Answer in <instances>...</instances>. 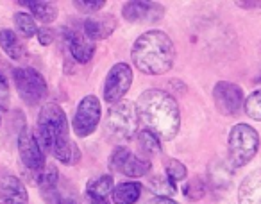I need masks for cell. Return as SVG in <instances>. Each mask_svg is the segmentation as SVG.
<instances>
[{"label":"cell","mask_w":261,"mask_h":204,"mask_svg":"<svg viewBox=\"0 0 261 204\" xmlns=\"http://www.w3.org/2000/svg\"><path fill=\"white\" fill-rule=\"evenodd\" d=\"M34 135H36L38 143L45 150V154H50L59 163L73 167L81 161L79 147L70 138L68 117L59 104L48 102L41 106Z\"/></svg>","instance_id":"obj_1"},{"label":"cell","mask_w":261,"mask_h":204,"mask_svg":"<svg viewBox=\"0 0 261 204\" xmlns=\"http://www.w3.org/2000/svg\"><path fill=\"white\" fill-rule=\"evenodd\" d=\"M136 108L147 131L167 142L175 138L181 128V111L174 95L160 88H149L138 97Z\"/></svg>","instance_id":"obj_2"},{"label":"cell","mask_w":261,"mask_h":204,"mask_svg":"<svg viewBox=\"0 0 261 204\" xmlns=\"http://www.w3.org/2000/svg\"><path fill=\"white\" fill-rule=\"evenodd\" d=\"M130 59L145 75H165L174 68L175 45L165 31H147L133 43Z\"/></svg>","instance_id":"obj_3"},{"label":"cell","mask_w":261,"mask_h":204,"mask_svg":"<svg viewBox=\"0 0 261 204\" xmlns=\"http://www.w3.org/2000/svg\"><path fill=\"white\" fill-rule=\"evenodd\" d=\"M140 113L136 104L129 100H122L115 106H109L108 117L104 122L106 135L116 142H130L138 136Z\"/></svg>","instance_id":"obj_4"},{"label":"cell","mask_w":261,"mask_h":204,"mask_svg":"<svg viewBox=\"0 0 261 204\" xmlns=\"http://www.w3.org/2000/svg\"><path fill=\"white\" fill-rule=\"evenodd\" d=\"M259 149V135L249 124H236L229 131L227 150L232 167H245Z\"/></svg>","instance_id":"obj_5"},{"label":"cell","mask_w":261,"mask_h":204,"mask_svg":"<svg viewBox=\"0 0 261 204\" xmlns=\"http://www.w3.org/2000/svg\"><path fill=\"white\" fill-rule=\"evenodd\" d=\"M13 83L27 106H38L48 95L47 81L33 66H18L13 70Z\"/></svg>","instance_id":"obj_6"},{"label":"cell","mask_w":261,"mask_h":204,"mask_svg":"<svg viewBox=\"0 0 261 204\" xmlns=\"http://www.w3.org/2000/svg\"><path fill=\"white\" fill-rule=\"evenodd\" d=\"M133 68L129 63H115L109 68L108 75L104 81V88H102V95L104 100L108 102L109 106H115L118 102H122V98L127 95V91L133 86Z\"/></svg>","instance_id":"obj_7"},{"label":"cell","mask_w":261,"mask_h":204,"mask_svg":"<svg viewBox=\"0 0 261 204\" xmlns=\"http://www.w3.org/2000/svg\"><path fill=\"white\" fill-rule=\"evenodd\" d=\"M100 100L95 95H86L81 98V102L77 104L75 115L72 118V129L73 135H77L79 138H88L90 135H93L98 128L100 122Z\"/></svg>","instance_id":"obj_8"},{"label":"cell","mask_w":261,"mask_h":204,"mask_svg":"<svg viewBox=\"0 0 261 204\" xmlns=\"http://www.w3.org/2000/svg\"><path fill=\"white\" fill-rule=\"evenodd\" d=\"M109 168L127 177H143L150 172L152 163L150 160L135 154L127 147H116L109 154Z\"/></svg>","instance_id":"obj_9"},{"label":"cell","mask_w":261,"mask_h":204,"mask_svg":"<svg viewBox=\"0 0 261 204\" xmlns=\"http://www.w3.org/2000/svg\"><path fill=\"white\" fill-rule=\"evenodd\" d=\"M213 102L218 113L225 117H236L243 110L245 97L238 84L229 83V81H218L213 86Z\"/></svg>","instance_id":"obj_10"},{"label":"cell","mask_w":261,"mask_h":204,"mask_svg":"<svg viewBox=\"0 0 261 204\" xmlns=\"http://www.w3.org/2000/svg\"><path fill=\"white\" fill-rule=\"evenodd\" d=\"M18 154L22 165L31 172L41 170L48 163L47 158H45V150L38 143L36 135L27 125H23L18 135Z\"/></svg>","instance_id":"obj_11"},{"label":"cell","mask_w":261,"mask_h":204,"mask_svg":"<svg viewBox=\"0 0 261 204\" xmlns=\"http://www.w3.org/2000/svg\"><path fill=\"white\" fill-rule=\"evenodd\" d=\"M122 16L130 23H158L163 20L165 8L160 2L130 0L122 6Z\"/></svg>","instance_id":"obj_12"},{"label":"cell","mask_w":261,"mask_h":204,"mask_svg":"<svg viewBox=\"0 0 261 204\" xmlns=\"http://www.w3.org/2000/svg\"><path fill=\"white\" fill-rule=\"evenodd\" d=\"M65 41L72 58L77 63H90L95 56V41L86 36L83 27L79 29H65Z\"/></svg>","instance_id":"obj_13"},{"label":"cell","mask_w":261,"mask_h":204,"mask_svg":"<svg viewBox=\"0 0 261 204\" xmlns=\"http://www.w3.org/2000/svg\"><path fill=\"white\" fill-rule=\"evenodd\" d=\"M115 190V179L109 174L91 177L84 190L86 204H109L111 193Z\"/></svg>","instance_id":"obj_14"},{"label":"cell","mask_w":261,"mask_h":204,"mask_svg":"<svg viewBox=\"0 0 261 204\" xmlns=\"http://www.w3.org/2000/svg\"><path fill=\"white\" fill-rule=\"evenodd\" d=\"M0 197L4 204H27L29 202V193L22 179L16 175H4L0 177Z\"/></svg>","instance_id":"obj_15"},{"label":"cell","mask_w":261,"mask_h":204,"mask_svg":"<svg viewBox=\"0 0 261 204\" xmlns=\"http://www.w3.org/2000/svg\"><path fill=\"white\" fill-rule=\"evenodd\" d=\"M83 31L86 33V36L93 41L106 40L113 34V31L116 29V18L109 13H104L100 16H93L83 22Z\"/></svg>","instance_id":"obj_16"},{"label":"cell","mask_w":261,"mask_h":204,"mask_svg":"<svg viewBox=\"0 0 261 204\" xmlns=\"http://www.w3.org/2000/svg\"><path fill=\"white\" fill-rule=\"evenodd\" d=\"M238 204H261V168L243 177L238 188Z\"/></svg>","instance_id":"obj_17"},{"label":"cell","mask_w":261,"mask_h":204,"mask_svg":"<svg viewBox=\"0 0 261 204\" xmlns=\"http://www.w3.org/2000/svg\"><path fill=\"white\" fill-rule=\"evenodd\" d=\"M143 186L138 181H123L115 186L111 193L113 204H136L142 197Z\"/></svg>","instance_id":"obj_18"},{"label":"cell","mask_w":261,"mask_h":204,"mask_svg":"<svg viewBox=\"0 0 261 204\" xmlns=\"http://www.w3.org/2000/svg\"><path fill=\"white\" fill-rule=\"evenodd\" d=\"M20 6H25L36 20L41 23H52L58 18V6L56 2H48V0H20Z\"/></svg>","instance_id":"obj_19"},{"label":"cell","mask_w":261,"mask_h":204,"mask_svg":"<svg viewBox=\"0 0 261 204\" xmlns=\"http://www.w3.org/2000/svg\"><path fill=\"white\" fill-rule=\"evenodd\" d=\"M31 183L34 186L40 188V192H45V190H52V188H58V181H59V170L54 163H47L41 170L36 172H31Z\"/></svg>","instance_id":"obj_20"},{"label":"cell","mask_w":261,"mask_h":204,"mask_svg":"<svg viewBox=\"0 0 261 204\" xmlns=\"http://www.w3.org/2000/svg\"><path fill=\"white\" fill-rule=\"evenodd\" d=\"M0 47L11 59H20L23 56V45L18 34L11 29L0 31Z\"/></svg>","instance_id":"obj_21"},{"label":"cell","mask_w":261,"mask_h":204,"mask_svg":"<svg viewBox=\"0 0 261 204\" xmlns=\"http://www.w3.org/2000/svg\"><path fill=\"white\" fill-rule=\"evenodd\" d=\"M136 142H138V149H140V152H142V156L147 158V160H149L150 156L161 154V149H163V147H161V140L158 138L154 133L147 131V129L138 133Z\"/></svg>","instance_id":"obj_22"},{"label":"cell","mask_w":261,"mask_h":204,"mask_svg":"<svg viewBox=\"0 0 261 204\" xmlns=\"http://www.w3.org/2000/svg\"><path fill=\"white\" fill-rule=\"evenodd\" d=\"M182 195L188 200H200L206 195V183L200 177H192L182 186Z\"/></svg>","instance_id":"obj_23"},{"label":"cell","mask_w":261,"mask_h":204,"mask_svg":"<svg viewBox=\"0 0 261 204\" xmlns=\"http://www.w3.org/2000/svg\"><path fill=\"white\" fill-rule=\"evenodd\" d=\"M13 18H15L16 29H18L20 33L27 38V40L38 34L36 22H34V18L31 15H27V13H15V16H13Z\"/></svg>","instance_id":"obj_24"},{"label":"cell","mask_w":261,"mask_h":204,"mask_svg":"<svg viewBox=\"0 0 261 204\" xmlns=\"http://www.w3.org/2000/svg\"><path fill=\"white\" fill-rule=\"evenodd\" d=\"M243 111L250 120L261 122V90H256L245 98L243 104Z\"/></svg>","instance_id":"obj_25"},{"label":"cell","mask_w":261,"mask_h":204,"mask_svg":"<svg viewBox=\"0 0 261 204\" xmlns=\"http://www.w3.org/2000/svg\"><path fill=\"white\" fill-rule=\"evenodd\" d=\"M165 172H167V177H170L174 183L186 181V177H188V168L175 158H168L165 161Z\"/></svg>","instance_id":"obj_26"},{"label":"cell","mask_w":261,"mask_h":204,"mask_svg":"<svg viewBox=\"0 0 261 204\" xmlns=\"http://www.w3.org/2000/svg\"><path fill=\"white\" fill-rule=\"evenodd\" d=\"M150 188L154 193L163 197H172L175 193V183L170 177H163V175H154L150 177Z\"/></svg>","instance_id":"obj_27"},{"label":"cell","mask_w":261,"mask_h":204,"mask_svg":"<svg viewBox=\"0 0 261 204\" xmlns=\"http://www.w3.org/2000/svg\"><path fill=\"white\" fill-rule=\"evenodd\" d=\"M40 193H41V197H43L45 204H83L77 197L66 195V193L59 192L58 188L45 190V192H40Z\"/></svg>","instance_id":"obj_28"},{"label":"cell","mask_w":261,"mask_h":204,"mask_svg":"<svg viewBox=\"0 0 261 204\" xmlns=\"http://www.w3.org/2000/svg\"><path fill=\"white\" fill-rule=\"evenodd\" d=\"M73 6H75L81 13H86L88 15V13H98L100 11V9L106 6V0H75Z\"/></svg>","instance_id":"obj_29"},{"label":"cell","mask_w":261,"mask_h":204,"mask_svg":"<svg viewBox=\"0 0 261 204\" xmlns=\"http://www.w3.org/2000/svg\"><path fill=\"white\" fill-rule=\"evenodd\" d=\"M2 59H0V102L4 104V108H8V100H9V83L8 77L2 72Z\"/></svg>","instance_id":"obj_30"},{"label":"cell","mask_w":261,"mask_h":204,"mask_svg":"<svg viewBox=\"0 0 261 204\" xmlns=\"http://www.w3.org/2000/svg\"><path fill=\"white\" fill-rule=\"evenodd\" d=\"M38 41H40L43 47H48V45L54 43L56 40V31H52L50 27H41V29H38Z\"/></svg>","instance_id":"obj_31"},{"label":"cell","mask_w":261,"mask_h":204,"mask_svg":"<svg viewBox=\"0 0 261 204\" xmlns=\"http://www.w3.org/2000/svg\"><path fill=\"white\" fill-rule=\"evenodd\" d=\"M147 204H179V202H175V200H174V199H170V197L154 195L152 199L147 200Z\"/></svg>","instance_id":"obj_32"},{"label":"cell","mask_w":261,"mask_h":204,"mask_svg":"<svg viewBox=\"0 0 261 204\" xmlns=\"http://www.w3.org/2000/svg\"><path fill=\"white\" fill-rule=\"evenodd\" d=\"M236 6L243 9H261V2H236Z\"/></svg>","instance_id":"obj_33"},{"label":"cell","mask_w":261,"mask_h":204,"mask_svg":"<svg viewBox=\"0 0 261 204\" xmlns=\"http://www.w3.org/2000/svg\"><path fill=\"white\" fill-rule=\"evenodd\" d=\"M0 204H4V202H0Z\"/></svg>","instance_id":"obj_34"}]
</instances>
